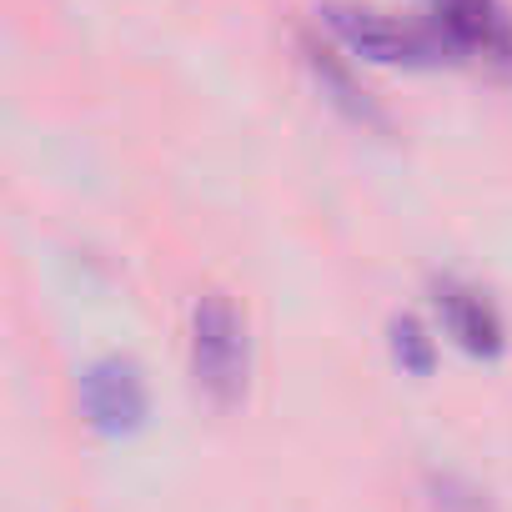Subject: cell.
I'll list each match as a JSON object with an SVG mask.
<instances>
[{"label": "cell", "mask_w": 512, "mask_h": 512, "mask_svg": "<svg viewBox=\"0 0 512 512\" xmlns=\"http://www.w3.org/2000/svg\"><path fill=\"white\" fill-rule=\"evenodd\" d=\"M387 332H392V362H397L407 377H432V367H437V342H432V332H427L417 317H397Z\"/></svg>", "instance_id": "7"}, {"label": "cell", "mask_w": 512, "mask_h": 512, "mask_svg": "<svg viewBox=\"0 0 512 512\" xmlns=\"http://www.w3.org/2000/svg\"><path fill=\"white\" fill-rule=\"evenodd\" d=\"M251 347L246 322L226 292H201L191 307V382L211 407H236L246 397Z\"/></svg>", "instance_id": "1"}, {"label": "cell", "mask_w": 512, "mask_h": 512, "mask_svg": "<svg viewBox=\"0 0 512 512\" xmlns=\"http://www.w3.org/2000/svg\"><path fill=\"white\" fill-rule=\"evenodd\" d=\"M302 51H307V66L317 71V81L332 91V101L352 116V121H367V126H382V116H377V106L367 101V91L347 76V66L327 51V46H317V41H302Z\"/></svg>", "instance_id": "6"}, {"label": "cell", "mask_w": 512, "mask_h": 512, "mask_svg": "<svg viewBox=\"0 0 512 512\" xmlns=\"http://www.w3.org/2000/svg\"><path fill=\"white\" fill-rule=\"evenodd\" d=\"M432 507L437 512H487V497L462 477H432Z\"/></svg>", "instance_id": "8"}, {"label": "cell", "mask_w": 512, "mask_h": 512, "mask_svg": "<svg viewBox=\"0 0 512 512\" xmlns=\"http://www.w3.org/2000/svg\"><path fill=\"white\" fill-rule=\"evenodd\" d=\"M327 31L362 61L377 66H412V71H432V66H452L457 51L452 41L432 26V21H397L387 11L372 6H327L322 11Z\"/></svg>", "instance_id": "2"}, {"label": "cell", "mask_w": 512, "mask_h": 512, "mask_svg": "<svg viewBox=\"0 0 512 512\" xmlns=\"http://www.w3.org/2000/svg\"><path fill=\"white\" fill-rule=\"evenodd\" d=\"M151 392L131 357H101L81 372V417L96 437H131L146 427Z\"/></svg>", "instance_id": "3"}, {"label": "cell", "mask_w": 512, "mask_h": 512, "mask_svg": "<svg viewBox=\"0 0 512 512\" xmlns=\"http://www.w3.org/2000/svg\"><path fill=\"white\" fill-rule=\"evenodd\" d=\"M427 21L452 41L457 61L512 76V16L502 0H427Z\"/></svg>", "instance_id": "4"}, {"label": "cell", "mask_w": 512, "mask_h": 512, "mask_svg": "<svg viewBox=\"0 0 512 512\" xmlns=\"http://www.w3.org/2000/svg\"><path fill=\"white\" fill-rule=\"evenodd\" d=\"M432 302H437L442 332H447L467 357H497V352L507 347L502 317H497V307H492L477 287H467V282H457V277H442V282L432 287Z\"/></svg>", "instance_id": "5"}]
</instances>
